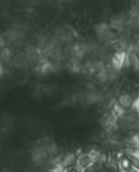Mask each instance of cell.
<instances>
[{"label":"cell","instance_id":"cell-1","mask_svg":"<svg viewBox=\"0 0 139 172\" xmlns=\"http://www.w3.org/2000/svg\"><path fill=\"white\" fill-rule=\"evenodd\" d=\"M120 101L122 104H123L125 106H127L129 105L130 102H131V99H130L129 97L124 96H122V97L120 98Z\"/></svg>","mask_w":139,"mask_h":172}]
</instances>
